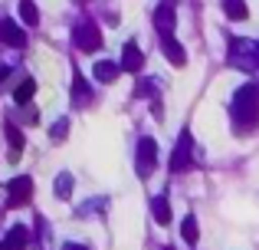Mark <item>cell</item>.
Returning a JSON list of instances; mask_svg holds the SVG:
<instances>
[{
	"mask_svg": "<svg viewBox=\"0 0 259 250\" xmlns=\"http://www.w3.org/2000/svg\"><path fill=\"white\" fill-rule=\"evenodd\" d=\"M230 116H233L236 132H249L259 125V86L246 83L236 89L233 102H230Z\"/></svg>",
	"mask_w": 259,
	"mask_h": 250,
	"instance_id": "cell-1",
	"label": "cell"
},
{
	"mask_svg": "<svg viewBox=\"0 0 259 250\" xmlns=\"http://www.w3.org/2000/svg\"><path fill=\"white\" fill-rule=\"evenodd\" d=\"M227 59L236 69H256V40L233 37L230 40V50H227Z\"/></svg>",
	"mask_w": 259,
	"mask_h": 250,
	"instance_id": "cell-2",
	"label": "cell"
},
{
	"mask_svg": "<svg viewBox=\"0 0 259 250\" xmlns=\"http://www.w3.org/2000/svg\"><path fill=\"white\" fill-rule=\"evenodd\" d=\"M190 165H194V138H190V132H181L171 152V171H187Z\"/></svg>",
	"mask_w": 259,
	"mask_h": 250,
	"instance_id": "cell-3",
	"label": "cell"
},
{
	"mask_svg": "<svg viewBox=\"0 0 259 250\" xmlns=\"http://www.w3.org/2000/svg\"><path fill=\"white\" fill-rule=\"evenodd\" d=\"M72 43H76L82 53H95V50L102 46V33H99V26H95L92 20L79 23L76 30H72Z\"/></svg>",
	"mask_w": 259,
	"mask_h": 250,
	"instance_id": "cell-4",
	"label": "cell"
},
{
	"mask_svg": "<svg viewBox=\"0 0 259 250\" xmlns=\"http://www.w3.org/2000/svg\"><path fill=\"white\" fill-rule=\"evenodd\" d=\"M135 165H138L141 178H148V174L154 171V165H158V141L145 135V138L138 141V161H135Z\"/></svg>",
	"mask_w": 259,
	"mask_h": 250,
	"instance_id": "cell-5",
	"label": "cell"
},
{
	"mask_svg": "<svg viewBox=\"0 0 259 250\" xmlns=\"http://www.w3.org/2000/svg\"><path fill=\"white\" fill-rule=\"evenodd\" d=\"M33 194V178H26V174H20V178H13L10 185H7V207H20L26 204Z\"/></svg>",
	"mask_w": 259,
	"mask_h": 250,
	"instance_id": "cell-6",
	"label": "cell"
},
{
	"mask_svg": "<svg viewBox=\"0 0 259 250\" xmlns=\"http://www.w3.org/2000/svg\"><path fill=\"white\" fill-rule=\"evenodd\" d=\"M174 7H177V0H161L158 10H154V30L161 37H171V30H174V13H177Z\"/></svg>",
	"mask_w": 259,
	"mask_h": 250,
	"instance_id": "cell-7",
	"label": "cell"
},
{
	"mask_svg": "<svg viewBox=\"0 0 259 250\" xmlns=\"http://www.w3.org/2000/svg\"><path fill=\"white\" fill-rule=\"evenodd\" d=\"M118 66H121L125 73H141V66H145V53L138 50V43H135V40H128V43H125Z\"/></svg>",
	"mask_w": 259,
	"mask_h": 250,
	"instance_id": "cell-8",
	"label": "cell"
},
{
	"mask_svg": "<svg viewBox=\"0 0 259 250\" xmlns=\"http://www.w3.org/2000/svg\"><path fill=\"white\" fill-rule=\"evenodd\" d=\"M0 43H7V46H17V50H23L26 46V33L20 30L13 20H4L0 23Z\"/></svg>",
	"mask_w": 259,
	"mask_h": 250,
	"instance_id": "cell-9",
	"label": "cell"
},
{
	"mask_svg": "<svg viewBox=\"0 0 259 250\" xmlns=\"http://www.w3.org/2000/svg\"><path fill=\"white\" fill-rule=\"evenodd\" d=\"M161 50H164V56H167V63L171 66H187V53H184V46L177 43L174 37H161Z\"/></svg>",
	"mask_w": 259,
	"mask_h": 250,
	"instance_id": "cell-10",
	"label": "cell"
},
{
	"mask_svg": "<svg viewBox=\"0 0 259 250\" xmlns=\"http://www.w3.org/2000/svg\"><path fill=\"white\" fill-rule=\"evenodd\" d=\"M118 73H121V66L112 63V59H99V63L92 66V76L99 79V83H115V79H118Z\"/></svg>",
	"mask_w": 259,
	"mask_h": 250,
	"instance_id": "cell-11",
	"label": "cell"
},
{
	"mask_svg": "<svg viewBox=\"0 0 259 250\" xmlns=\"http://www.w3.org/2000/svg\"><path fill=\"white\" fill-rule=\"evenodd\" d=\"M26 227H10V234H7V240L0 244V250H26Z\"/></svg>",
	"mask_w": 259,
	"mask_h": 250,
	"instance_id": "cell-12",
	"label": "cell"
},
{
	"mask_svg": "<svg viewBox=\"0 0 259 250\" xmlns=\"http://www.w3.org/2000/svg\"><path fill=\"white\" fill-rule=\"evenodd\" d=\"M72 99H76L79 105H85L89 99H92V92H89V83L82 79V73H72Z\"/></svg>",
	"mask_w": 259,
	"mask_h": 250,
	"instance_id": "cell-13",
	"label": "cell"
},
{
	"mask_svg": "<svg viewBox=\"0 0 259 250\" xmlns=\"http://www.w3.org/2000/svg\"><path fill=\"white\" fill-rule=\"evenodd\" d=\"M151 211H154V221H158V224H171V204H167L164 194H158V198L151 201Z\"/></svg>",
	"mask_w": 259,
	"mask_h": 250,
	"instance_id": "cell-14",
	"label": "cell"
},
{
	"mask_svg": "<svg viewBox=\"0 0 259 250\" xmlns=\"http://www.w3.org/2000/svg\"><path fill=\"white\" fill-rule=\"evenodd\" d=\"M33 92H36V79H23V83L13 89V102H17V105H26L33 99Z\"/></svg>",
	"mask_w": 259,
	"mask_h": 250,
	"instance_id": "cell-15",
	"label": "cell"
},
{
	"mask_svg": "<svg viewBox=\"0 0 259 250\" xmlns=\"http://www.w3.org/2000/svg\"><path fill=\"white\" fill-rule=\"evenodd\" d=\"M20 20H23L26 26H36L39 23V10L33 0H20Z\"/></svg>",
	"mask_w": 259,
	"mask_h": 250,
	"instance_id": "cell-16",
	"label": "cell"
},
{
	"mask_svg": "<svg viewBox=\"0 0 259 250\" xmlns=\"http://www.w3.org/2000/svg\"><path fill=\"white\" fill-rule=\"evenodd\" d=\"M181 237L187 240V244H197L200 231H197V218H194V214H187V218L181 221Z\"/></svg>",
	"mask_w": 259,
	"mask_h": 250,
	"instance_id": "cell-17",
	"label": "cell"
},
{
	"mask_svg": "<svg viewBox=\"0 0 259 250\" xmlns=\"http://www.w3.org/2000/svg\"><path fill=\"white\" fill-rule=\"evenodd\" d=\"M223 13H227L230 20H246V4L243 0H223Z\"/></svg>",
	"mask_w": 259,
	"mask_h": 250,
	"instance_id": "cell-18",
	"label": "cell"
},
{
	"mask_svg": "<svg viewBox=\"0 0 259 250\" xmlns=\"http://www.w3.org/2000/svg\"><path fill=\"white\" fill-rule=\"evenodd\" d=\"M56 198H63V201L72 198V174H69V171H63V174L56 178Z\"/></svg>",
	"mask_w": 259,
	"mask_h": 250,
	"instance_id": "cell-19",
	"label": "cell"
},
{
	"mask_svg": "<svg viewBox=\"0 0 259 250\" xmlns=\"http://www.w3.org/2000/svg\"><path fill=\"white\" fill-rule=\"evenodd\" d=\"M7 138H10V145H13L10 161H17V155L23 152V135H20V128H17V125H7Z\"/></svg>",
	"mask_w": 259,
	"mask_h": 250,
	"instance_id": "cell-20",
	"label": "cell"
},
{
	"mask_svg": "<svg viewBox=\"0 0 259 250\" xmlns=\"http://www.w3.org/2000/svg\"><path fill=\"white\" fill-rule=\"evenodd\" d=\"M66 132H69V119H59V122H56V125L50 128L53 141H63V138H66Z\"/></svg>",
	"mask_w": 259,
	"mask_h": 250,
	"instance_id": "cell-21",
	"label": "cell"
},
{
	"mask_svg": "<svg viewBox=\"0 0 259 250\" xmlns=\"http://www.w3.org/2000/svg\"><path fill=\"white\" fill-rule=\"evenodd\" d=\"M151 83H148V79H141V83H138V89H135V96H151Z\"/></svg>",
	"mask_w": 259,
	"mask_h": 250,
	"instance_id": "cell-22",
	"label": "cell"
},
{
	"mask_svg": "<svg viewBox=\"0 0 259 250\" xmlns=\"http://www.w3.org/2000/svg\"><path fill=\"white\" fill-rule=\"evenodd\" d=\"M7 76H10V69H7V66H4V69H0V83H4Z\"/></svg>",
	"mask_w": 259,
	"mask_h": 250,
	"instance_id": "cell-23",
	"label": "cell"
},
{
	"mask_svg": "<svg viewBox=\"0 0 259 250\" xmlns=\"http://www.w3.org/2000/svg\"><path fill=\"white\" fill-rule=\"evenodd\" d=\"M63 250H85V247H79V244H66Z\"/></svg>",
	"mask_w": 259,
	"mask_h": 250,
	"instance_id": "cell-24",
	"label": "cell"
},
{
	"mask_svg": "<svg viewBox=\"0 0 259 250\" xmlns=\"http://www.w3.org/2000/svg\"><path fill=\"white\" fill-rule=\"evenodd\" d=\"M256 66H259V43H256Z\"/></svg>",
	"mask_w": 259,
	"mask_h": 250,
	"instance_id": "cell-25",
	"label": "cell"
},
{
	"mask_svg": "<svg viewBox=\"0 0 259 250\" xmlns=\"http://www.w3.org/2000/svg\"><path fill=\"white\" fill-rule=\"evenodd\" d=\"M164 250H171V247H164Z\"/></svg>",
	"mask_w": 259,
	"mask_h": 250,
	"instance_id": "cell-26",
	"label": "cell"
}]
</instances>
